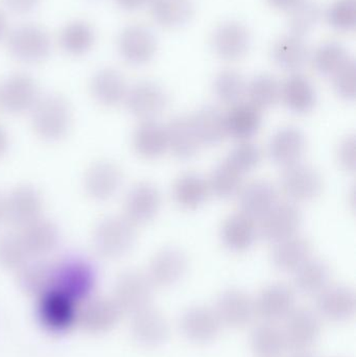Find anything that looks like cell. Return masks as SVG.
Instances as JSON below:
<instances>
[{"mask_svg": "<svg viewBox=\"0 0 356 357\" xmlns=\"http://www.w3.org/2000/svg\"><path fill=\"white\" fill-rule=\"evenodd\" d=\"M29 113L33 133L43 142H60L72 125L70 105L59 94L40 96Z\"/></svg>", "mask_w": 356, "mask_h": 357, "instance_id": "6da1fadb", "label": "cell"}, {"mask_svg": "<svg viewBox=\"0 0 356 357\" xmlns=\"http://www.w3.org/2000/svg\"><path fill=\"white\" fill-rule=\"evenodd\" d=\"M6 48L15 60L24 64H39L50 54L49 33L37 23H23L8 31Z\"/></svg>", "mask_w": 356, "mask_h": 357, "instance_id": "7a4b0ae2", "label": "cell"}, {"mask_svg": "<svg viewBox=\"0 0 356 357\" xmlns=\"http://www.w3.org/2000/svg\"><path fill=\"white\" fill-rule=\"evenodd\" d=\"M136 226L125 215H111L100 220L92 235L93 248L100 256L109 259L121 257L135 245Z\"/></svg>", "mask_w": 356, "mask_h": 357, "instance_id": "3957f363", "label": "cell"}, {"mask_svg": "<svg viewBox=\"0 0 356 357\" xmlns=\"http://www.w3.org/2000/svg\"><path fill=\"white\" fill-rule=\"evenodd\" d=\"M169 94L155 82L141 81L127 89L123 104L140 121H152L162 114L169 106Z\"/></svg>", "mask_w": 356, "mask_h": 357, "instance_id": "277c9868", "label": "cell"}, {"mask_svg": "<svg viewBox=\"0 0 356 357\" xmlns=\"http://www.w3.org/2000/svg\"><path fill=\"white\" fill-rule=\"evenodd\" d=\"M39 98L37 83L27 73H13L0 84V107L10 114L31 112Z\"/></svg>", "mask_w": 356, "mask_h": 357, "instance_id": "5b68a950", "label": "cell"}, {"mask_svg": "<svg viewBox=\"0 0 356 357\" xmlns=\"http://www.w3.org/2000/svg\"><path fill=\"white\" fill-rule=\"evenodd\" d=\"M93 281L91 264L79 256H69L54 266V284H58V291L69 298L86 295Z\"/></svg>", "mask_w": 356, "mask_h": 357, "instance_id": "8992f818", "label": "cell"}, {"mask_svg": "<svg viewBox=\"0 0 356 357\" xmlns=\"http://www.w3.org/2000/svg\"><path fill=\"white\" fill-rule=\"evenodd\" d=\"M302 222L300 209L293 202L276 203L261 218L258 235L268 243H276L297 235Z\"/></svg>", "mask_w": 356, "mask_h": 357, "instance_id": "52a82bcc", "label": "cell"}, {"mask_svg": "<svg viewBox=\"0 0 356 357\" xmlns=\"http://www.w3.org/2000/svg\"><path fill=\"white\" fill-rule=\"evenodd\" d=\"M182 335L194 345H208L219 337L222 325L215 310L192 306L182 314L179 322Z\"/></svg>", "mask_w": 356, "mask_h": 357, "instance_id": "ba28073f", "label": "cell"}, {"mask_svg": "<svg viewBox=\"0 0 356 357\" xmlns=\"http://www.w3.org/2000/svg\"><path fill=\"white\" fill-rule=\"evenodd\" d=\"M280 185L290 202L296 204L311 201L320 195L323 189V180L311 165L298 162L284 167Z\"/></svg>", "mask_w": 356, "mask_h": 357, "instance_id": "9c48e42d", "label": "cell"}, {"mask_svg": "<svg viewBox=\"0 0 356 357\" xmlns=\"http://www.w3.org/2000/svg\"><path fill=\"white\" fill-rule=\"evenodd\" d=\"M43 199L31 185H19L6 195V222L19 230L41 218Z\"/></svg>", "mask_w": 356, "mask_h": 357, "instance_id": "30bf717a", "label": "cell"}, {"mask_svg": "<svg viewBox=\"0 0 356 357\" xmlns=\"http://www.w3.org/2000/svg\"><path fill=\"white\" fill-rule=\"evenodd\" d=\"M123 182V169L110 160L92 163L84 177V189L90 199L98 202L112 199Z\"/></svg>", "mask_w": 356, "mask_h": 357, "instance_id": "8fae6325", "label": "cell"}, {"mask_svg": "<svg viewBox=\"0 0 356 357\" xmlns=\"http://www.w3.org/2000/svg\"><path fill=\"white\" fill-rule=\"evenodd\" d=\"M121 58L132 65L150 62L157 52V39L153 31L141 24L125 26L117 38Z\"/></svg>", "mask_w": 356, "mask_h": 357, "instance_id": "7c38bea8", "label": "cell"}, {"mask_svg": "<svg viewBox=\"0 0 356 357\" xmlns=\"http://www.w3.org/2000/svg\"><path fill=\"white\" fill-rule=\"evenodd\" d=\"M187 268V256L181 249L163 248L150 260L148 277L154 287H171L184 278Z\"/></svg>", "mask_w": 356, "mask_h": 357, "instance_id": "4fadbf2b", "label": "cell"}, {"mask_svg": "<svg viewBox=\"0 0 356 357\" xmlns=\"http://www.w3.org/2000/svg\"><path fill=\"white\" fill-rule=\"evenodd\" d=\"M286 346L297 351H309L321 335V322L315 312L299 308L286 318L284 331Z\"/></svg>", "mask_w": 356, "mask_h": 357, "instance_id": "5bb4252c", "label": "cell"}, {"mask_svg": "<svg viewBox=\"0 0 356 357\" xmlns=\"http://www.w3.org/2000/svg\"><path fill=\"white\" fill-rule=\"evenodd\" d=\"M255 312L267 322H277L288 318L295 310L296 294L284 283L265 287L254 300Z\"/></svg>", "mask_w": 356, "mask_h": 357, "instance_id": "9a60e30c", "label": "cell"}, {"mask_svg": "<svg viewBox=\"0 0 356 357\" xmlns=\"http://www.w3.org/2000/svg\"><path fill=\"white\" fill-rule=\"evenodd\" d=\"M215 310L222 325L233 329L244 328L256 316L254 300L245 291L235 289L221 294Z\"/></svg>", "mask_w": 356, "mask_h": 357, "instance_id": "2e32d148", "label": "cell"}, {"mask_svg": "<svg viewBox=\"0 0 356 357\" xmlns=\"http://www.w3.org/2000/svg\"><path fill=\"white\" fill-rule=\"evenodd\" d=\"M161 207V193L150 182L134 185L125 201V216L135 225H144L156 218Z\"/></svg>", "mask_w": 356, "mask_h": 357, "instance_id": "e0dca14e", "label": "cell"}, {"mask_svg": "<svg viewBox=\"0 0 356 357\" xmlns=\"http://www.w3.org/2000/svg\"><path fill=\"white\" fill-rule=\"evenodd\" d=\"M317 310L324 319L330 322H347L355 314V291L344 285L327 287L318 294Z\"/></svg>", "mask_w": 356, "mask_h": 357, "instance_id": "ac0fdd59", "label": "cell"}, {"mask_svg": "<svg viewBox=\"0 0 356 357\" xmlns=\"http://www.w3.org/2000/svg\"><path fill=\"white\" fill-rule=\"evenodd\" d=\"M127 89L129 86L123 73L111 67L96 71L90 81L92 98L106 108H115L123 104Z\"/></svg>", "mask_w": 356, "mask_h": 357, "instance_id": "d6986e66", "label": "cell"}, {"mask_svg": "<svg viewBox=\"0 0 356 357\" xmlns=\"http://www.w3.org/2000/svg\"><path fill=\"white\" fill-rule=\"evenodd\" d=\"M250 43L248 29L235 21L223 23L213 33V50L223 60L238 61L244 58L250 48Z\"/></svg>", "mask_w": 356, "mask_h": 357, "instance_id": "ffe728a7", "label": "cell"}, {"mask_svg": "<svg viewBox=\"0 0 356 357\" xmlns=\"http://www.w3.org/2000/svg\"><path fill=\"white\" fill-rule=\"evenodd\" d=\"M304 150V135L295 127L282 128L274 134L269 144L272 161L284 167L300 162Z\"/></svg>", "mask_w": 356, "mask_h": 357, "instance_id": "44dd1931", "label": "cell"}, {"mask_svg": "<svg viewBox=\"0 0 356 357\" xmlns=\"http://www.w3.org/2000/svg\"><path fill=\"white\" fill-rule=\"evenodd\" d=\"M238 193L240 212L255 220H261L277 203V190L269 181H253Z\"/></svg>", "mask_w": 356, "mask_h": 357, "instance_id": "7402d4cb", "label": "cell"}, {"mask_svg": "<svg viewBox=\"0 0 356 357\" xmlns=\"http://www.w3.org/2000/svg\"><path fill=\"white\" fill-rule=\"evenodd\" d=\"M167 149L180 160H188L198 154L201 148L190 117L178 116L165 127Z\"/></svg>", "mask_w": 356, "mask_h": 357, "instance_id": "603a6c76", "label": "cell"}, {"mask_svg": "<svg viewBox=\"0 0 356 357\" xmlns=\"http://www.w3.org/2000/svg\"><path fill=\"white\" fill-rule=\"evenodd\" d=\"M221 236L228 249L240 253L252 247L258 236V226L250 216L238 212L225 220Z\"/></svg>", "mask_w": 356, "mask_h": 357, "instance_id": "cb8c5ba5", "label": "cell"}, {"mask_svg": "<svg viewBox=\"0 0 356 357\" xmlns=\"http://www.w3.org/2000/svg\"><path fill=\"white\" fill-rule=\"evenodd\" d=\"M132 144L136 154L142 158H159L169 151L167 129L156 119L142 121L134 131Z\"/></svg>", "mask_w": 356, "mask_h": 357, "instance_id": "d4e9b609", "label": "cell"}, {"mask_svg": "<svg viewBox=\"0 0 356 357\" xmlns=\"http://www.w3.org/2000/svg\"><path fill=\"white\" fill-rule=\"evenodd\" d=\"M98 39L95 29L91 23L82 19L69 21L59 33V45L65 54L81 56L94 47Z\"/></svg>", "mask_w": 356, "mask_h": 357, "instance_id": "484cf974", "label": "cell"}, {"mask_svg": "<svg viewBox=\"0 0 356 357\" xmlns=\"http://www.w3.org/2000/svg\"><path fill=\"white\" fill-rule=\"evenodd\" d=\"M311 243L294 235L274 243L271 258L273 266L280 272L294 273L311 258Z\"/></svg>", "mask_w": 356, "mask_h": 357, "instance_id": "4316f807", "label": "cell"}, {"mask_svg": "<svg viewBox=\"0 0 356 357\" xmlns=\"http://www.w3.org/2000/svg\"><path fill=\"white\" fill-rule=\"evenodd\" d=\"M227 135L240 142H248L258 132L261 125V112L251 102H238L231 106L225 115Z\"/></svg>", "mask_w": 356, "mask_h": 357, "instance_id": "83f0119b", "label": "cell"}, {"mask_svg": "<svg viewBox=\"0 0 356 357\" xmlns=\"http://www.w3.org/2000/svg\"><path fill=\"white\" fill-rule=\"evenodd\" d=\"M153 287L154 285L146 275L139 272H127L119 279L117 293L125 307L141 312L150 304Z\"/></svg>", "mask_w": 356, "mask_h": 357, "instance_id": "f1b7e54d", "label": "cell"}, {"mask_svg": "<svg viewBox=\"0 0 356 357\" xmlns=\"http://www.w3.org/2000/svg\"><path fill=\"white\" fill-rule=\"evenodd\" d=\"M29 256L47 255L59 243V231L49 220L39 218L21 229L19 233Z\"/></svg>", "mask_w": 356, "mask_h": 357, "instance_id": "f546056e", "label": "cell"}, {"mask_svg": "<svg viewBox=\"0 0 356 357\" xmlns=\"http://www.w3.org/2000/svg\"><path fill=\"white\" fill-rule=\"evenodd\" d=\"M280 100L292 112L305 114L315 107L317 94L313 84L307 77L293 75L282 84Z\"/></svg>", "mask_w": 356, "mask_h": 357, "instance_id": "4dcf8cb0", "label": "cell"}, {"mask_svg": "<svg viewBox=\"0 0 356 357\" xmlns=\"http://www.w3.org/2000/svg\"><path fill=\"white\" fill-rule=\"evenodd\" d=\"M190 119L201 146H217L227 136L225 114L217 107H203Z\"/></svg>", "mask_w": 356, "mask_h": 357, "instance_id": "1f68e13d", "label": "cell"}, {"mask_svg": "<svg viewBox=\"0 0 356 357\" xmlns=\"http://www.w3.org/2000/svg\"><path fill=\"white\" fill-rule=\"evenodd\" d=\"M135 335L148 347H161L169 341L171 328L161 312L146 308L136 319Z\"/></svg>", "mask_w": 356, "mask_h": 357, "instance_id": "d6a6232c", "label": "cell"}, {"mask_svg": "<svg viewBox=\"0 0 356 357\" xmlns=\"http://www.w3.org/2000/svg\"><path fill=\"white\" fill-rule=\"evenodd\" d=\"M210 195L208 181L196 173L183 174L173 183V197L184 209H196L205 203Z\"/></svg>", "mask_w": 356, "mask_h": 357, "instance_id": "836d02e7", "label": "cell"}, {"mask_svg": "<svg viewBox=\"0 0 356 357\" xmlns=\"http://www.w3.org/2000/svg\"><path fill=\"white\" fill-rule=\"evenodd\" d=\"M274 62L286 71H297L307 64L309 50L302 37L291 33L274 44L272 50Z\"/></svg>", "mask_w": 356, "mask_h": 357, "instance_id": "e575fe53", "label": "cell"}, {"mask_svg": "<svg viewBox=\"0 0 356 357\" xmlns=\"http://www.w3.org/2000/svg\"><path fill=\"white\" fill-rule=\"evenodd\" d=\"M150 3L154 20L167 29L183 26L194 16L192 0H150Z\"/></svg>", "mask_w": 356, "mask_h": 357, "instance_id": "d590c367", "label": "cell"}, {"mask_svg": "<svg viewBox=\"0 0 356 357\" xmlns=\"http://www.w3.org/2000/svg\"><path fill=\"white\" fill-rule=\"evenodd\" d=\"M250 346L257 357H279L288 348L284 331L270 322L253 329Z\"/></svg>", "mask_w": 356, "mask_h": 357, "instance_id": "8d00e7d4", "label": "cell"}, {"mask_svg": "<svg viewBox=\"0 0 356 357\" xmlns=\"http://www.w3.org/2000/svg\"><path fill=\"white\" fill-rule=\"evenodd\" d=\"M295 287L304 295H318L328 287L330 266L319 259L309 258L294 272Z\"/></svg>", "mask_w": 356, "mask_h": 357, "instance_id": "74e56055", "label": "cell"}, {"mask_svg": "<svg viewBox=\"0 0 356 357\" xmlns=\"http://www.w3.org/2000/svg\"><path fill=\"white\" fill-rule=\"evenodd\" d=\"M246 94L250 100L249 102L261 111L271 108L279 102L281 85L272 75H257L247 85Z\"/></svg>", "mask_w": 356, "mask_h": 357, "instance_id": "f35d334b", "label": "cell"}, {"mask_svg": "<svg viewBox=\"0 0 356 357\" xmlns=\"http://www.w3.org/2000/svg\"><path fill=\"white\" fill-rule=\"evenodd\" d=\"M242 176L227 161H224L213 169L209 180H207L210 193L221 199L238 195L242 189Z\"/></svg>", "mask_w": 356, "mask_h": 357, "instance_id": "ab89813d", "label": "cell"}, {"mask_svg": "<svg viewBox=\"0 0 356 357\" xmlns=\"http://www.w3.org/2000/svg\"><path fill=\"white\" fill-rule=\"evenodd\" d=\"M215 92L222 102L233 106L246 96L247 84L238 71L224 70L215 77Z\"/></svg>", "mask_w": 356, "mask_h": 357, "instance_id": "60d3db41", "label": "cell"}, {"mask_svg": "<svg viewBox=\"0 0 356 357\" xmlns=\"http://www.w3.org/2000/svg\"><path fill=\"white\" fill-rule=\"evenodd\" d=\"M349 60L346 48L338 42H326L317 48L313 62L316 70L323 75H332Z\"/></svg>", "mask_w": 356, "mask_h": 357, "instance_id": "b9f144b4", "label": "cell"}, {"mask_svg": "<svg viewBox=\"0 0 356 357\" xmlns=\"http://www.w3.org/2000/svg\"><path fill=\"white\" fill-rule=\"evenodd\" d=\"M290 10V29L299 37L309 33L321 18V6L314 0H300Z\"/></svg>", "mask_w": 356, "mask_h": 357, "instance_id": "7bdbcfd3", "label": "cell"}, {"mask_svg": "<svg viewBox=\"0 0 356 357\" xmlns=\"http://www.w3.org/2000/svg\"><path fill=\"white\" fill-rule=\"evenodd\" d=\"M29 257L19 233L0 235V264L8 268H22Z\"/></svg>", "mask_w": 356, "mask_h": 357, "instance_id": "ee69618b", "label": "cell"}, {"mask_svg": "<svg viewBox=\"0 0 356 357\" xmlns=\"http://www.w3.org/2000/svg\"><path fill=\"white\" fill-rule=\"evenodd\" d=\"M23 283L33 291H47L54 284V266L44 261L25 264L21 275Z\"/></svg>", "mask_w": 356, "mask_h": 357, "instance_id": "f6af8a7d", "label": "cell"}, {"mask_svg": "<svg viewBox=\"0 0 356 357\" xmlns=\"http://www.w3.org/2000/svg\"><path fill=\"white\" fill-rule=\"evenodd\" d=\"M261 160V151L256 144L249 142H242L230 152L226 159L228 163L240 174L253 171Z\"/></svg>", "mask_w": 356, "mask_h": 357, "instance_id": "bcb514c9", "label": "cell"}, {"mask_svg": "<svg viewBox=\"0 0 356 357\" xmlns=\"http://www.w3.org/2000/svg\"><path fill=\"white\" fill-rule=\"evenodd\" d=\"M328 23L338 31H348L356 24V4L355 0H336L328 8Z\"/></svg>", "mask_w": 356, "mask_h": 357, "instance_id": "7dc6e473", "label": "cell"}, {"mask_svg": "<svg viewBox=\"0 0 356 357\" xmlns=\"http://www.w3.org/2000/svg\"><path fill=\"white\" fill-rule=\"evenodd\" d=\"M334 88L340 98L353 100L356 96V67L355 61L349 59L334 75Z\"/></svg>", "mask_w": 356, "mask_h": 357, "instance_id": "c3c4849f", "label": "cell"}, {"mask_svg": "<svg viewBox=\"0 0 356 357\" xmlns=\"http://www.w3.org/2000/svg\"><path fill=\"white\" fill-rule=\"evenodd\" d=\"M338 161L347 172H355L356 165V142L355 136L342 140L338 148Z\"/></svg>", "mask_w": 356, "mask_h": 357, "instance_id": "681fc988", "label": "cell"}, {"mask_svg": "<svg viewBox=\"0 0 356 357\" xmlns=\"http://www.w3.org/2000/svg\"><path fill=\"white\" fill-rule=\"evenodd\" d=\"M4 10L14 15H26L36 10L40 0H0Z\"/></svg>", "mask_w": 356, "mask_h": 357, "instance_id": "f907efd6", "label": "cell"}, {"mask_svg": "<svg viewBox=\"0 0 356 357\" xmlns=\"http://www.w3.org/2000/svg\"><path fill=\"white\" fill-rule=\"evenodd\" d=\"M150 0H116L117 4L127 10H135L146 6Z\"/></svg>", "mask_w": 356, "mask_h": 357, "instance_id": "816d5d0a", "label": "cell"}, {"mask_svg": "<svg viewBox=\"0 0 356 357\" xmlns=\"http://www.w3.org/2000/svg\"><path fill=\"white\" fill-rule=\"evenodd\" d=\"M273 8L278 10H288L294 8L300 0H268Z\"/></svg>", "mask_w": 356, "mask_h": 357, "instance_id": "f5cc1de1", "label": "cell"}, {"mask_svg": "<svg viewBox=\"0 0 356 357\" xmlns=\"http://www.w3.org/2000/svg\"><path fill=\"white\" fill-rule=\"evenodd\" d=\"M8 135L2 126H0V159L6 154L8 150Z\"/></svg>", "mask_w": 356, "mask_h": 357, "instance_id": "db71d44e", "label": "cell"}, {"mask_svg": "<svg viewBox=\"0 0 356 357\" xmlns=\"http://www.w3.org/2000/svg\"><path fill=\"white\" fill-rule=\"evenodd\" d=\"M8 31H10V29H8V18H6V13H4V10L0 8V41L6 39V36H8Z\"/></svg>", "mask_w": 356, "mask_h": 357, "instance_id": "11a10c76", "label": "cell"}, {"mask_svg": "<svg viewBox=\"0 0 356 357\" xmlns=\"http://www.w3.org/2000/svg\"><path fill=\"white\" fill-rule=\"evenodd\" d=\"M6 222V197L0 191V227Z\"/></svg>", "mask_w": 356, "mask_h": 357, "instance_id": "9f6ffc18", "label": "cell"}, {"mask_svg": "<svg viewBox=\"0 0 356 357\" xmlns=\"http://www.w3.org/2000/svg\"><path fill=\"white\" fill-rule=\"evenodd\" d=\"M292 357H317L315 354H311L309 351H297L295 352L294 356Z\"/></svg>", "mask_w": 356, "mask_h": 357, "instance_id": "6f0895ef", "label": "cell"}]
</instances>
